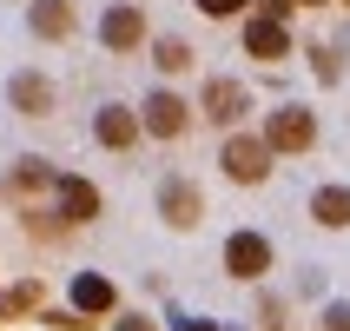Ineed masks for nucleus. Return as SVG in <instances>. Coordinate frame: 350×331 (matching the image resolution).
I'll return each instance as SVG.
<instances>
[{
	"instance_id": "f257e3e1",
	"label": "nucleus",
	"mask_w": 350,
	"mask_h": 331,
	"mask_svg": "<svg viewBox=\"0 0 350 331\" xmlns=\"http://www.w3.org/2000/svg\"><path fill=\"white\" fill-rule=\"evenodd\" d=\"M218 166L238 179V186H258V179L271 173V139H252V133H232L225 139V153H218Z\"/></svg>"
},
{
	"instance_id": "f03ea898",
	"label": "nucleus",
	"mask_w": 350,
	"mask_h": 331,
	"mask_svg": "<svg viewBox=\"0 0 350 331\" xmlns=\"http://www.w3.org/2000/svg\"><path fill=\"white\" fill-rule=\"evenodd\" d=\"M265 139H271V153H304L317 139V119L304 113V106H278V113L265 119Z\"/></svg>"
},
{
	"instance_id": "7ed1b4c3",
	"label": "nucleus",
	"mask_w": 350,
	"mask_h": 331,
	"mask_svg": "<svg viewBox=\"0 0 350 331\" xmlns=\"http://www.w3.org/2000/svg\"><path fill=\"white\" fill-rule=\"evenodd\" d=\"M225 272L232 278H265L271 272V245H265L258 232H232L225 238Z\"/></svg>"
},
{
	"instance_id": "20e7f679",
	"label": "nucleus",
	"mask_w": 350,
	"mask_h": 331,
	"mask_svg": "<svg viewBox=\"0 0 350 331\" xmlns=\"http://www.w3.org/2000/svg\"><path fill=\"white\" fill-rule=\"evenodd\" d=\"M185 119H192V106H185L178 93H152V99H146V113H139V126H146L152 139H178V133H185Z\"/></svg>"
},
{
	"instance_id": "39448f33",
	"label": "nucleus",
	"mask_w": 350,
	"mask_h": 331,
	"mask_svg": "<svg viewBox=\"0 0 350 331\" xmlns=\"http://www.w3.org/2000/svg\"><path fill=\"white\" fill-rule=\"evenodd\" d=\"M7 99H14V113L46 119V113H53V79H40V73H14V79H7Z\"/></svg>"
},
{
	"instance_id": "423d86ee",
	"label": "nucleus",
	"mask_w": 350,
	"mask_h": 331,
	"mask_svg": "<svg viewBox=\"0 0 350 331\" xmlns=\"http://www.w3.org/2000/svg\"><path fill=\"white\" fill-rule=\"evenodd\" d=\"M245 53H252V60H284V53H291L284 20H278V14H258L252 27H245Z\"/></svg>"
},
{
	"instance_id": "0eeeda50",
	"label": "nucleus",
	"mask_w": 350,
	"mask_h": 331,
	"mask_svg": "<svg viewBox=\"0 0 350 331\" xmlns=\"http://www.w3.org/2000/svg\"><path fill=\"white\" fill-rule=\"evenodd\" d=\"M53 199H59V219L66 225L99 219V186H86V179H53Z\"/></svg>"
},
{
	"instance_id": "6e6552de",
	"label": "nucleus",
	"mask_w": 350,
	"mask_h": 331,
	"mask_svg": "<svg viewBox=\"0 0 350 331\" xmlns=\"http://www.w3.org/2000/svg\"><path fill=\"white\" fill-rule=\"evenodd\" d=\"M99 40H106L113 53H126V47H139V40H146V14H139V7H113V14L99 20Z\"/></svg>"
},
{
	"instance_id": "1a4fd4ad",
	"label": "nucleus",
	"mask_w": 350,
	"mask_h": 331,
	"mask_svg": "<svg viewBox=\"0 0 350 331\" xmlns=\"http://www.w3.org/2000/svg\"><path fill=\"white\" fill-rule=\"evenodd\" d=\"M159 206H165V219H172L178 232H192V225H198V212H205V206H198V186H185V179H165Z\"/></svg>"
},
{
	"instance_id": "9d476101",
	"label": "nucleus",
	"mask_w": 350,
	"mask_h": 331,
	"mask_svg": "<svg viewBox=\"0 0 350 331\" xmlns=\"http://www.w3.org/2000/svg\"><path fill=\"white\" fill-rule=\"evenodd\" d=\"M93 139L99 146H113V153H126L139 139V119L126 113V106H99V119H93Z\"/></svg>"
},
{
	"instance_id": "9b49d317",
	"label": "nucleus",
	"mask_w": 350,
	"mask_h": 331,
	"mask_svg": "<svg viewBox=\"0 0 350 331\" xmlns=\"http://www.w3.org/2000/svg\"><path fill=\"white\" fill-rule=\"evenodd\" d=\"M113 305H119V298H113V285H106V278H99V272L73 278V312H79V318H106V312H113Z\"/></svg>"
},
{
	"instance_id": "f8f14e48",
	"label": "nucleus",
	"mask_w": 350,
	"mask_h": 331,
	"mask_svg": "<svg viewBox=\"0 0 350 331\" xmlns=\"http://www.w3.org/2000/svg\"><path fill=\"white\" fill-rule=\"evenodd\" d=\"M238 113H245V86H238V79H212V86H205V119L232 126Z\"/></svg>"
},
{
	"instance_id": "ddd939ff",
	"label": "nucleus",
	"mask_w": 350,
	"mask_h": 331,
	"mask_svg": "<svg viewBox=\"0 0 350 331\" xmlns=\"http://www.w3.org/2000/svg\"><path fill=\"white\" fill-rule=\"evenodd\" d=\"M33 34L40 40H66L73 34V0H33Z\"/></svg>"
},
{
	"instance_id": "4468645a",
	"label": "nucleus",
	"mask_w": 350,
	"mask_h": 331,
	"mask_svg": "<svg viewBox=\"0 0 350 331\" xmlns=\"http://www.w3.org/2000/svg\"><path fill=\"white\" fill-rule=\"evenodd\" d=\"M311 219H317V225H331V232H337V225H350V193H344V186L311 193Z\"/></svg>"
},
{
	"instance_id": "2eb2a0df",
	"label": "nucleus",
	"mask_w": 350,
	"mask_h": 331,
	"mask_svg": "<svg viewBox=\"0 0 350 331\" xmlns=\"http://www.w3.org/2000/svg\"><path fill=\"white\" fill-rule=\"evenodd\" d=\"M40 186H53V173H46V159H20L14 173H7V193H40Z\"/></svg>"
},
{
	"instance_id": "dca6fc26",
	"label": "nucleus",
	"mask_w": 350,
	"mask_h": 331,
	"mask_svg": "<svg viewBox=\"0 0 350 331\" xmlns=\"http://www.w3.org/2000/svg\"><path fill=\"white\" fill-rule=\"evenodd\" d=\"M152 60L165 66V73H185V66H192V47H185V40H159Z\"/></svg>"
},
{
	"instance_id": "f3484780",
	"label": "nucleus",
	"mask_w": 350,
	"mask_h": 331,
	"mask_svg": "<svg viewBox=\"0 0 350 331\" xmlns=\"http://www.w3.org/2000/svg\"><path fill=\"white\" fill-rule=\"evenodd\" d=\"M33 305H40L33 285H14V292H0V312H7V318H14V312H33Z\"/></svg>"
},
{
	"instance_id": "a211bd4d",
	"label": "nucleus",
	"mask_w": 350,
	"mask_h": 331,
	"mask_svg": "<svg viewBox=\"0 0 350 331\" xmlns=\"http://www.w3.org/2000/svg\"><path fill=\"white\" fill-rule=\"evenodd\" d=\"M198 7H205V14H212V20H225V14H238L245 0H198Z\"/></svg>"
},
{
	"instance_id": "6ab92c4d",
	"label": "nucleus",
	"mask_w": 350,
	"mask_h": 331,
	"mask_svg": "<svg viewBox=\"0 0 350 331\" xmlns=\"http://www.w3.org/2000/svg\"><path fill=\"white\" fill-rule=\"evenodd\" d=\"M258 14H278V20H284V14H291V0H258Z\"/></svg>"
},
{
	"instance_id": "aec40b11",
	"label": "nucleus",
	"mask_w": 350,
	"mask_h": 331,
	"mask_svg": "<svg viewBox=\"0 0 350 331\" xmlns=\"http://www.w3.org/2000/svg\"><path fill=\"white\" fill-rule=\"evenodd\" d=\"M119 331H152V318H119Z\"/></svg>"
},
{
	"instance_id": "412c9836",
	"label": "nucleus",
	"mask_w": 350,
	"mask_h": 331,
	"mask_svg": "<svg viewBox=\"0 0 350 331\" xmlns=\"http://www.w3.org/2000/svg\"><path fill=\"white\" fill-rule=\"evenodd\" d=\"M331 331H350V312H344V305L331 312Z\"/></svg>"
},
{
	"instance_id": "4be33fe9",
	"label": "nucleus",
	"mask_w": 350,
	"mask_h": 331,
	"mask_svg": "<svg viewBox=\"0 0 350 331\" xmlns=\"http://www.w3.org/2000/svg\"><path fill=\"white\" fill-rule=\"evenodd\" d=\"M178 331H212V325H205V318H178Z\"/></svg>"
},
{
	"instance_id": "5701e85b",
	"label": "nucleus",
	"mask_w": 350,
	"mask_h": 331,
	"mask_svg": "<svg viewBox=\"0 0 350 331\" xmlns=\"http://www.w3.org/2000/svg\"><path fill=\"white\" fill-rule=\"evenodd\" d=\"M304 7H317V0H304Z\"/></svg>"
}]
</instances>
